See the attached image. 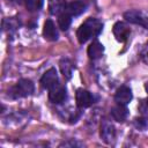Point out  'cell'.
<instances>
[{"mask_svg":"<svg viewBox=\"0 0 148 148\" xmlns=\"http://www.w3.org/2000/svg\"><path fill=\"white\" fill-rule=\"evenodd\" d=\"M59 68H60V72L61 74L64 75V77L66 80H71L72 79V75H73V71L75 68L73 61L68 58H62L60 61H59Z\"/></svg>","mask_w":148,"mask_h":148,"instance_id":"obj_14","label":"cell"},{"mask_svg":"<svg viewBox=\"0 0 148 148\" xmlns=\"http://www.w3.org/2000/svg\"><path fill=\"white\" fill-rule=\"evenodd\" d=\"M99 136L102 141L106 145H113L116 140V127L111 120L104 118L99 127Z\"/></svg>","mask_w":148,"mask_h":148,"instance_id":"obj_3","label":"cell"},{"mask_svg":"<svg viewBox=\"0 0 148 148\" xmlns=\"http://www.w3.org/2000/svg\"><path fill=\"white\" fill-rule=\"evenodd\" d=\"M43 36L46 40H50V42H54L59 38V32H58V29L54 24V22L52 20H46L44 22V27H43Z\"/></svg>","mask_w":148,"mask_h":148,"instance_id":"obj_10","label":"cell"},{"mask_svg":"<svg viewBox=\"0 0 148 148\" xmlns=\"http://www.w3.org/2000/svg\"><path fill=\"white\" fill-rule=\"evenodd\" d=\"M133 98V92L131 90L130 87L127 86H120L116 92H114V102L117 104H123V105H127Z\"/></svg>","mask_w":148,"mask_h":148,"instance_id":"obj_9","label":"cell"},{"mask_svg":"<svg viewBox=\"0 0 148 148\" xmlns=\"http://www.w3.org/2000/svg\"><path fill=\"white\" fill-rule=\"evenodd\" d=\"M83 146H84L83 142H80L76 139H68L59 145V147H72V148L73 147H83Z\"/></svg>","mask_w":148,"mask_h":148,"instance_id":"obj_19","label":"cell"},{"mask_svg":"<svg viewBox=\"0 0 148 148\" xmlns=\"http://www.w3.org/2000/svg\"><path fill=\"white\" fill-rule=\"evenodd\" d=\"M24 2L28 10L35 12V10H39L43 7L44 0H24Z\"/></svg>","mask_w":148,"mask_h":148,"instance_id":"obj_17","label":"cell"},{"mask_svg":"<svg viewBox=\"0 0 148 148\" xmlns=\"http://www.w3.org/2000/svg\"><path fill=\"white\" fill-rule=\"evenodd\" d=\"M66 97H67L66 87L62 86L60 82L54 87H52L51 89H49V99L54 104H61L62 102H65Z\"/></svg>","mask_w":148,"mask_h":148,"instance_id":"obj_6","label":"cell"},{"mask_svg":"<svg viewBox=\"0 0 148 148\" xmlns=\"http://www.w3.org/2000/svg\"><path fill=\"white\" fill-rule=\"evenodd\" d=\"M145 89H146V91L148 92V82H147V83L145 84Z\"/></svg>","mask_w":148,"mask_h":148,"instance_id":"obj_21","label":"cell"},{"mask_svg":"<svg viewBox=\"0 0 148 148\" xmlns=\"http://www.w3.org/2000/svg\"><path fill=\"white\" fill-rule=\"evenodd\" d=\"M72 15H69L67 12H62L59 16H58V27L62 30V31H66L68 30V28L71 27V23H72Z\"/></svg>","mask_w":148,"mask_h":148,"instance_id":"obj_16","label":"cell"},{"mask_svg":"<svg viewBox=\"0 0 148 148\" xmlns=\"http://www.w3.org/2000/svg\"><path fill=\"white\" fill-rule=\"evenodd\" d=\"M110 114L113 118V120H116L118 123H124L128 117L127 105H123V104H117L116 103V105L111 108Z\"/></svg>","mask_w":148,"mask_h":148,"instance_id":"obj_13","label":"cell"},{"mask_svg":"<svg viewBox=\"0 0 148 148\" xmlns=\"http://www.w3.org/2000/svg\"><path fill=\"white\" fill-rule=\"evenodd\" d=\"M66 1L65 0H49V12L52 15L59 16L66 9Z\"/></svg>","mask_w":148,"mask_h":148,"instance_id":"obj_15","label":"cell"},{"mask_svg":"<svg viewBox=\"0 0 148 148\" xmlns=\"http://www.w3.org/2000/svg\"><path fill=\"white\" fill-rule=\"evenodd\" d=\"M124 18L126 22L140 25L145 29H148V15L138 9H131L124 13Z\"/></svg>","mask_w":148,"mask_h":148,"instance_id":"obj_4","label":"cell"},{"mask_svg":"<svg viewBox=\"0 0 148 148\" xmlns=\"http://www.w3.org/2000/svg\"><path fill=\"white\" fill-rule=\"evenodd\" d=\"M75 102L79 109H87L95 103V96L90 91L83 88H79L75 92Z\"/></svg>","mask_w":148,"mask_h":148,"instance_id":"obj_5","label":"cell"},{"mask_svg":"<svg viewBox=\"0 0 148 148\" xmlns=\"http://www.w3.org/2000/svg\"><path fill=\"white\" fill-rule=\"evenodd\" d=\"M40 86L44 89H51L52 87H54L56 84L59 83V76H58V72L54 67H51L50 69H47L43 76L40 77Z\"/></svg>","mask_w":148,"mask_h":148,"instance_id":"obj_7","label":"cell"},{"mask_svg":"<svg viewBox=\"0 0 148 148\" xmlns=\"http://www.w3.org/2000/svg\"><path fill=\"white\" fill-rule=\"evenodd\" d=\"M134 126H135V128H138L140 131H145L148 127V118L145 116L135 118L134 119Z\"/></svg>","mask_w":148,"mask_h":148,"instance_id":"obj_18","label":"cell"},{"mask_svg":"<svg viewBox=\"0 0 148 148\" xmlns=\"http://www.w3.org/2000/svg\"><path fill=\"white\" fill-rule=\"evenodd\" d=\"M87 9V3L82 0H74L66 5L65 12H67L72 16H79L82 13H84Z\"/></svg>","mask_w":148,"mask_h":148,"instance_id":"obj_12","label":"cell"},{"mask_svg":"<svg viewBox=\"0 0 148 148\" xmlns=\"http://www.w3.org/2000/svg\"><path fill=\"white\" fill-rule=\"evenodd\" d=\"M139 57H140V60H141L143 64L148 65V42L141 47L140 53H139Z\"/></svg>","mask_w":148,"mask_h":148,"instance_id":"obj_20","label":"cell"},{"mask_svg":"<svg viewBox=\"0 0 148 148\" xmlns=\"http://www.w3.org/2000/svg\"><path fill=\"white\" fill-rule=\"evenodd\" d=\"M112 32H113V36L116 37V39L120 43H125L128 37H130V34H131V29L128 28V25L125 23V22H121V21H118L113 24V28H112Z\"/></svg>","mask_w":148,"mask_h":148,"instance_id":"obj_8","label":"cell"},{"mask_svg":"<svg viewBox=\"0 0 148 148\" xmlns=\"http://www.w3.org/2000/svg\"><path fill=\"white\" fill-rule=\"evenodd\" d=\"M35 91V84L29 79H20L12 88L8 90V95L13 99L24 98L31 96Z\"/></svg>","mask_w":148,"mask_h":148,"instance_id":"obj_2","label":"cell"},{"mask_svg":"<svg viewBox=\"0 0 148 148\" xmlns=\"http://www.w3.org/2000/svg\"><path fill=\"white\" fill-rule=\"evenodd\" d=\"M103 30V23L96 17H88L77 29L76 38L80 44L87 43L91 38H96Z\"/></svg>","mask_w":148,"mask_h":148,"instance_id":"obj_1","label":"cell"},{"mask_svg":"<svg viewBox=\"0 0 148 148\" xmlns=\"http://www.w3.org/2000/svg\"><path fill=\"white\" fill-rule=\"evenodd\" d=\"M87 53H88V57L91 59V60H97L99 58H102L103 53H104V45L97 39L95 38L90 45L88 46L87 49Z\"/></svg>","mask_w":148,"mask_h":148,"instance_id":"obj_11","label":"cell"}]
</instances>
